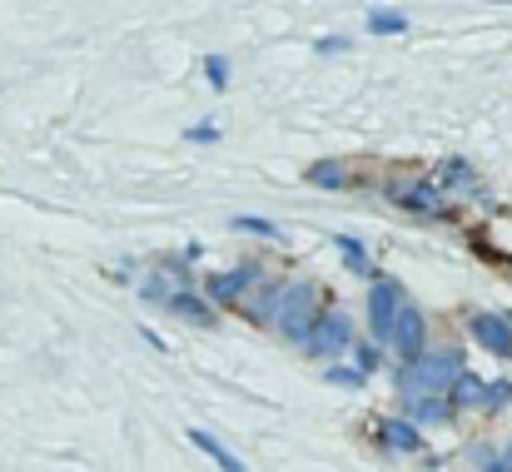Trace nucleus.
Masks as SVG:
<instances>
[{
  "label": "nucleus",
  "mask_w": 512,
  "mask_h": 472,
  "mask_svg": "<svg viewBox=\"0 0 512 472\" xmlns=\"http://www.w3.org/2000/svg\"><path fill=\"white\" fill-rule=\"evenodd\" d=\"M458 378H463V353L443 348V353H423L418 363H408L398 373V388L408 393V403H418V398H443Z\"/></svg>",
  "instance_id": "obj_1"
},
{
  "label": "nucleus",
  "mask_w": 512,
  "mask_h": 472,
  "mask_svg": "<svg viewBox=\"0 0 512 472\" xmlns=\"http://www.w3.org/2000/svg\"><path fill=\"white\" fill-rule=\"evenodd\" d=\"M319 323V289L314 284H299V289H284L279 309H274V328L294 343H304V333Z\"/></svg>",
  "instance_id": "obj_2"
},
{
  "label": "nucleus",
  "mask_w": 512,
  "mask_h": 472,
  "mask_svg": "<svg viewBox=\"0 0 512 472\" xmlns=\"http://www.w3.org/2000/svg\"><path fill=\"white\" fill-rule=\"evenodd\" d=\"M348 343H353V323H348V314H319V323L304 333V348H309L314 358L348 353Z\"/></svg>",
  "instance_id": "obj_3"
},
{
  "label": "nucleus",
  "mask_w": 512,
  "mask_h": 472,
  "mask_svg": "<svg viewBox=\"0 0 512 472\" xmlns=\"http://www.w3.org/2000/svg\"><path fill=\"white\" fill-rule=\"evenodd\" d=\"M398 309H403V289L393 279H378L373 294H368V323H373V338L378 343H388V328H393Z\"/></svg>",
  "instance_id": "obj_4"
},
{
  "label": "nucleus",
  "mask_w": 512,
  "mask_h": 472,
  "mask_svg": "<svg viewBox=\"0 0 512 472\" xmlns=\"http://www.w3.org/2000/svg\"><path fill=\"white\" fill-rule=\"evenodd\" d=\"M388 343L398 348V358H403V363H418V358H423V314H418L413 304H403V309H398L393 328H388Z\"/></svg>",
  "instance_id": "obj_5"
},
{
  "label": "nucleus",
  "mask_w": 512,
  "mask_h": 472,
  "mask_svg": "<svg viewBox=\"0 0 512 472\" xmlns=\"http://www.w3.org/2000/svg\"><path fill=\"white\" fill-rule=\"evenodd\" d=\"M453 398L458 403H468V408H498V403H512V383H483V378H473V373H463L458 383H453Z\"/></svg>",
  "instance_id": "obj_6"
},
{
  "label": "nucleus",
  "mask_w": 512,
  "mask_h": 472,
  "mask_svg": "<svg viewBox=\"0 0 512 472\" xmlns=\"http://www.w3.org/2000/svg\"><path fill=\"white\" fill-rule=\"evenodd\" d=\"M473 338H478L488 353H498V358L512 353V323L503 314H473Z\"/></svg>",
  "instance_id": "obj_7"
},
{
  "label": "nucleus",
  "mask_w": 512,
  "mask_h": 472,
  "mask_svg": "<svg viewBox=\"0 0 512 472\" xmlns=\"http://www.w3.org/2000/svg\"><path fill=\"white\" fill-rule=\"evenodd\" d=\"M259 279H264L259 264H244V269H234V274H214V279H209V299H214V304H234V299H239L249 284H259Z\"/></svg>",
  "instance_id": "obj_8"
},
{
  "label": "nucleus",
  "mask_w": 512,
  "mask_h": 472,
  "mask_svg": "<svg viewBox=\"0 0 512 472\" xmlns=\"http://www.w3.org/2000/svg\"><path fill=\"white\" fill-rule=\"evenodd\" d=\"M165 309H170L174 318H184V323H194V328H209V323H214V309H204L189 289H174L170 299H165Z\"/></svg>",
  "instance_id": "obj_9"
},
{
  "label": "nucleus",
  "mask_w": 512,
  "mask_h": 472,
  "mask_svg": "<svg viewBox=\"0 0 512 472\" xmlns=\"http://www.w3.org/2000/svg\"><path fill=\"white\" fill-rule=\"evenodd\" d=\"M378 438H383L388 448H398V453H418V448H423L418 428H413V423H398V418H388V423L378 428Z\"/></svg>",
  "instance_id": "obj_10"
},
{
  "label": "nucleus",
  "mask_w": 512,
  "mask_h": 472,
  "mask_svg": "<svg viewBox=\"0 0 512 472\" xmlns=\"http://www.w3.org/2000/svg\"><path fill=\"white\" fill-rule=\"evenodd\" d=\"M189 443H194L199 453H209V458L219 463V472H244V463H239V458H234V453H229L219 438H209V433H199V428H194V433H189Z\"/></svg>",
  "instance_id": "obj_11"
},
{
  "label": "nucleus",
  "mask_w": 512,
  "mask_h": 472,
  "mask_svg": "<svg viewBox=\"0 0 512 472\" xmlns=\"http://www.w3.org/2000/svg\"><path fill=\"white\" fill-rule=\"evenodd\" d=\"M393 199H398L403 209H443V204H438V189H433V184H413V189H393Z\"/></svg>",
  "instance_id": "obj_12"
},
{
  "label": "nucleus",
  "mask_w": 512,
  "mask_h": 472,
  "mask_svg": "<svg viewBox=\"0 0 512 472\" xmlns=\"http://www.w3.org/2000/svg\"><path fill=\"white\" fill-rule=\"evenodd\" d=\"M368 30H373V35H403L408 20H403L398 10H373V15H368Z\"/></svg>",
  "instance_id": "obj_13"
},
{
  "label": "nucleus",
  "mask_w": 512,
  "mask_h": 472,
  "mask_svg": "<svg viewBox=\"0 0 512 472\" xmlns=\"http://www.w3.org/2000/svg\"><path fill=\"white\" fill-rule=\"evenodd\" d=\"M309 184L339 189V184H343V164H334V159H324V164H309Z\"/></svg>",
  "instance_id": "obj_14"
},
{
  "label": "nucleus",
  "mask_w": 512,
  "mask_h": 472,
  "mask_svg": "<svg viewBox=\"0 0 512 472\" xmlns=\"http://www.w3.org/2000/svg\"><path fill=\"white\" fill-rule=\"evenodd\" d=\"M408 408H413V418H423V423H443V418L453 413L443 398H418V403H408Z\"/></svg>",
  "instance_id": "obj_15"
},
{
  "label": "nucleus",
  "mask_w": 512,
  "mask_h": 472,
  "mask_svg": "<svg viewBox=\"0 0 512 472\" xmlns=\"http://www.w3.org/2000/svg\"><path fill=\"white\" fill-rule=\"evenodd\" d=\"M339 249H343V259H348V269H358V274H368V269H373L358 239H348V234H339Z\"/></svg>",
  "instance_id": "obj_16"
},
{
  "label": "nucleus",
  "mask_w": 512,
  "mask_h": 472,
  "mask_svg": "<svg viewBox=\"0 0 512 472\" xmlns=\"http://www.w3.org/2000/svg\"><path fill=\"white\" fill-rule=\"evenodd\" d=\"M279 299H284V289H279V284H269V289H264V294L254 299V318H274Z\"/></svg>",
  "instance_id": "obj_17"
},
{
  "label": "nucleus",
  "mask_w": 512,
  "mask_h": 472,
  "mask_svg": "<svg viewBox=\"0 0 512 472\" xmlns=\"http://www.w3.org/2000/svg\"><path fill=\"white\" fill-rule=\"evenodd\" d=\"M204 75H209V85H214V90H224V85H229V65H224L219 55H209V60H204Z\"/></svg>",
  "instance_id": "obj_18"
},
{
  "label": "nucleus",
  "mask_w": 512,
  "mask_h": 472,
  "mask_svg": "<svg viewBox=\"0 0 512 472\" xmlns=\"http://www.w3.org/2000/svg\"><path fill=\"white\" fill-rule=\"evenodd\" d=\"M239 229H249V234H269V239H279V224H269V219H254V214H244V219H234Z\"/></svg>",
  "instance_id": "obj_19"
},
{
  "label": "nucleus",
  "mask_w": 512,
  "mask_h": 472,
  "mask_svg": "<svg viewBox=\"0 0 512 472\" xmlns=\"http://www.w3.org/2000/svg\"><path fill=\"white\" fill-rule=\"evenodd\" d=\"M329 383H343V388H358V383H363V373H358V368H329Z\"/></svg>",
  "instance_id": "obj_20"
},
{
  "label": "nucleus",
  "mask_w": 512,
  "mask_h": 472,
  "mask_svg": "<svg viewBox=\"0 0 512 472\" xmlns=\"http://www.w3.org/2000/svg\"><path fill=\"white\" fill-rule=\"evenodd\" d=\"M189 140H194V145H214V140H219V130H214V125H194V130H189Z\"/></svg>",
  "instance_id": "obj_21"
},
{
  "label": "nucleus",
  "mask_w": 512,
  "mask_h": 472,
  "mask_svg": "<svg viewBox=\"0 0 512 472\" xmlns=\"http://www.w3.org/2000/svg\"><path fill=\"white\" fill-rule=\"evenodd\" d=\"M483 472H512L508 463H493V458H488V463H483Z\"/></svg>",
  "instance_id": "obj_22"
},
{
  "label": "nucleus",
  "mask_w": 512,
  "mask_h": 472,
  "mask_svg": "<svg viewBox=\"0 0 512 472\" xmlns=\"http://www.w3.org/2000/svg\"><path fill=\"white\" fill-rule=\"evenodd\" d=\"M508 463H512V448H508Z\"/></svg>",
  "instance_id": "obj_23"
}]
</instances>
